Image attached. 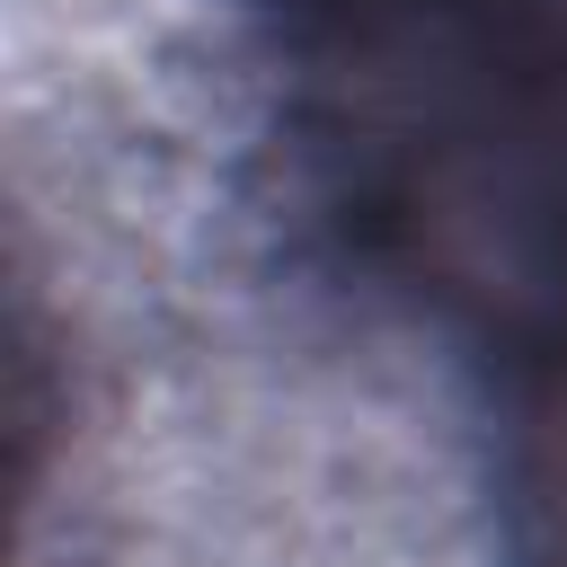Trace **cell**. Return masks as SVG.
<instances>
[{"mask_svg": "<svg viewBox=\"0 0 567 567\" xmlns=\"http://www.w3.org/2000/svg\"><path fill=\"white\" fill-rule=\"evenodd\" d=\"M301 239L452 354L567 567V0H239Z\"/></svg>", "mask_w": 567, "mask_h": 567, "instance_id": "obj_1", "label": "cell"}]
</instances>
